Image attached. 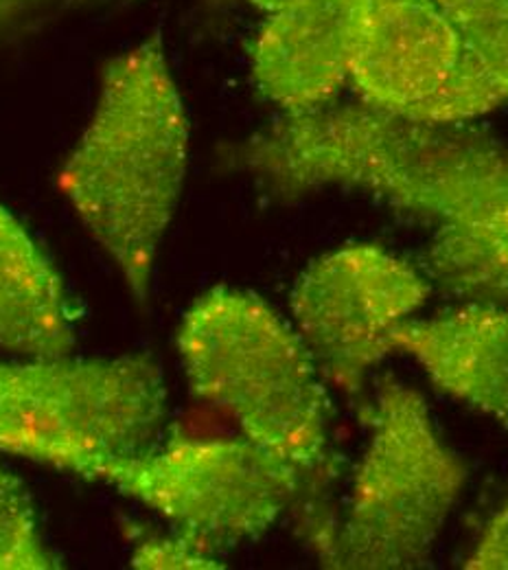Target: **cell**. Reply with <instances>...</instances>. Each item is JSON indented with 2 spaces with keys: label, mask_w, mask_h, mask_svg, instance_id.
I'll use <instances>...</instances> for the list:
<instances>
[{
  "label": "cell",
  "mask_w": 508,
  "mask_h": 570,
  "mask_svg": "<svg viewBox=\"0 0 508 570\" xmlns=\"http://www.w3.org/2000/svg\"><path fill=\"white\" fill-rule=\"evenodd\" d=\"M232 158L279 200L351 189L436 226L507 237L508 145L476 124H432L362 99H336L279 112Z\"/></svg>",
  "instance_id": "6da1fadb"
},
{
  "label": "cell",
  "mask_w": 508,
  "mask_h": 570,
  "mask_svg": "<svg viewBox=\"0 0 508 570\" xmlns=\"http://www.w3.org/2000/svg\"><path fill=\"white\" fill-rule=\"evenodd\" d=\"M176 343L191 391L300 476L298 531L331 567L340 518L329 502L338 476L331 402L293 325L255 292L218 285L189 305Z\"/></svg>",
  "instance_id": "7a4b0ae2"
},
{
  "label": "cell",
  "mask_w": 508,
  "mask_h": 570,
  "mask_svg": "<svg viewBox=\"0 0 508 570\" xmlns=\"http://www.w3.org/2000/svg\"><path fill=\"white\" fill-rule=\"evenodd\" d=\"M189 145V115L156 31L106 62L92 115L60 171L74 215L141 301L182 196Z\"/></svg>",
  "instance_id": "3957f363"
},
{
  "label": "cell",
  "mask_w": 508,
  "mask_h": 570,
  "mask_svg": "<svg viewBox=\"0 0 508 570\" xmlns=\"http://www.w3.org/2000/svg\"><path fill=\"white\" fill-rule=\"evenodd\" d=\"M362 420L366 448L329 569H426L467 468L442 441L426 397L392 375L379 380Z\"/></svg>",
  "instance_id": "277c9868"
},
{
  "label": "cell",
  "mask_w": 508,
  "mask_h": 570,
  "mask_svg": "<svg viewBox=\"0 0 508 570\" xmlns=\"http://www.w3.org/2000/svg\"><path fill=\"white\" fill-rule=\"evenodd\" d=\"M160 364L147 354L0 360V452L81 476L158 443Z\"/></svg>",
  "instance_id": "5b68a950"
},
{
  "label": "cell",
  "mask_w": 508,
  "mask_h": 570,
  "mask_svg": "<svg viewBox=\"0 0 508 570\" xmlns=\"http://www.w3.org/2000/svg\"><path fill=\"white\" fill-rule=\"evenodd\" d=\"M81 479L141 502L171 531L213 556L305 511L300 476L246 436L156 443L139 454L97 461Z\"/></svg>",
  "instance_id": "8992f818"
},
{
  "label": "cell",
  "mask_w": 508,
  "mask_h": 570,
  "mask_svg": "<svg viewBox=\"0 0 508 570\" xmlns=\"http://www.w3.org/2000/svg\"><path fill=\"white\" fill-rule=\"evenodd\" d=\"M430 294L419 266L375 244H349L320 255L296 279L293 330L327 384L358 395Z\"/></svg>",
  "instance_id": "52a82bcc"
},
{
  "label": "cell",
  "mask_w": 508,
  "mask_h": 570,
  "mask_svg": "<svg viewBox=\"0 0 508 570\" xmlns=\"http://www.w3.org/2000/svg\"><path fill=\"white\" fill-rule=\"evenodd\" d=\"M462 58L435 0H353L349 86L358 99L415 115Z\"/></svg>",
  "instance_id": "ba28073f"
},
{
  "label": "cell",
  "mask_w": 508,
  "mask_h": 570,
  "mask_svg": "<svg viewBox=\"0 0 508 570\" xmlns=\"http://www.w3.org/2000/svg\"><path fill=\"white\" fill-rule=\"evenodd\" d=\"M353 0H302L268 13L250 47V75L279 112H305L349 86Z\"/></svg>",
  "instance_id": "9c48e42d"
},
{
  "label": "cell",
  "mask_w": 508,
  "mask_h": 570,
  "mask_svg": "<svg viewBox=\"0 0 508 570\" xmlns=\"http://www.w3.org/2000/svg\"><path fill=\"white\" fill-rule=\"evenodd\" d=\"M438 391L508 432V307L456 305L395 334Z\"/></svg>",
  "instance_id": "30bf717a"
},
{
  "label": "cell",
  "mask_w": 508,
  "mask_h": 570,
  "mask_svg": "<svg viewBox=\"0 0 508 570\" xmlns=\"http://www.w3.org/2000/svg\"><path fill=\"white\" fill-rule=\"evenodd\" d=\"M74 312L64 282L24 224L0 205V350L71 356Z\"/></svg>",
  "instance_id": "8fae6325"
},
{
  "label": "cell",
  "mask_w": 508,
  "mask_h": 570,
  "mask_svg": "<svg viewBox=\"0 0 508 570\" xmlns=\"http://www.w3.org/2000/svg\"><path fill=\"white\" fill-rule=\"evenodd\" d=\"M419 271L456 305L508 307V239L476 226H438Z\"/></svg>",
  "instance_id": "7c38bea8"
},
{
  "label": "cell",
  "mask_w": 508,
  "mask_h": 570,
  "mask_svg": "<svg viewBox=\"0 0 508 570\" xmlns=\"http://www.w3.org/2000/svg\"><path fill=\"white\" fill-rule=\"evenodd\" d=\"M454 24L462 49L508 99V0H435Z\"/></svg>",
  "instance_id": "4fadbf2b"
},
{
  "label": "cell",
  "mask_w": 508,
  "mask_h": 570,
  "mask_svg": "<svg viewBox=\"0 0 508 570\" xmlns=\"http://www.w3.org/2000/svg\"><path fill=\"white\" fill-rule=\"evenodd\" d=\"M27 488L0 465V570L58 569Z\"/></svg>",
  "instance_id": "5bb4252c"
},
{
  "label": "cell",
  "mask_w": 508,
  "mask_h": 570,
  "mask_svg": "<svg viewBox=\"0 0 508 570\" xmlns=\"http://www.w3.org/2000/svg\"><path fill=\"white\" fill-rule=\"evenodd\" d=\"M130 562L135 569H221L218 556L176 531L137 533Z\"/></svg>",
  "instance_id": "9a60e30c"
},
{
  "label": "cell",
  "mask_w": 508,
  "mask_h": 570,
  "mask_svg": "<svg viewBox=\"0 0 508 570\" xmlns=\"http://www.w3.org/2000/svg\"><path fill=\"white\" fill-rule=\"evenodd\" d=\"M465 569L508 570V499L482 527Z\"/></svg>",
  "instance_id": "2e32d148"
},
{
  "label": "cell",
  "mask_w": 508,
  "mask_h": 570,
  "mask_svg": "<svg viewBox=\"0 0 508 570\" xmlns=\"http://www.w3.org/2000/svg\"><path fill=\"white\" fill-rule=\"evenodd\" d=\"M64 0H0V38L29 29Z\"/></svg>",
  "instance_id": "e0dca14e"
},
{
  "label": "cell",
  "mask_w": 508,
  "mask_h": 570,
  "mask_svg": "<svg viewBox=\"0 0 508 570\" xmlns=\"http://www.w3.org/2000/svg\"><path fill=\"white\" fill-rule=\"evenodd\" d=\"M246 2L268 16V13H277V11H281V9L293 7V4H298V2H302V0H246Z\"/></svg>",
  "instance_id": "ac0fdd59"
},
{
  "label": "cell",
  "mask_w": 508,
  "mask_h": 570,
  "mask_svg": "<svg viewBox=\"0 0 508 570\" xmlns=\"http://www.w3.org/2000/svg\"><path fill=\"white\" fill-rule=\"evenodd\" d=\"M507 235H508V230H507Z\"/></svg>",
  "instance_id": "d6986e66"
}]
</instances>
